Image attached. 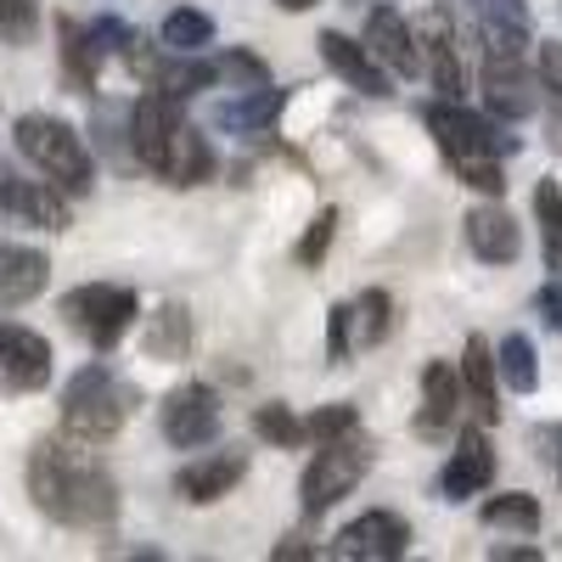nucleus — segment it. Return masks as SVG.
Masks as SVG:
<instances>
[{
	"label": "nucleus",
	"mask_w": 562,
	"mask_h": 562,
	"mask_svg": "<svg viewBox=\"0 0 562 562\" xmlns=\"http://www.w3.org/2000/svg\"><path fill=\"white\" fill-rule=\"evenodd\" d=\"M214 68H220V85H237V90L270 85V68H265V57H254V52H225Z\"/></svg>",
	"instance_id": "38"
},
{
	"label": "nucleus",
	"mask_w": 562,
	"mask_h": 562,
	"mask_svg": "<svg viewBox=\"0 0 562 562\" xmlns=\"http://www.w3.org/2000/svg\"><path fill=\"white\" fill-rule=\"evenodd\" d=\"M192 315H186L180 304H164L158 315H147V338H140V349H147L153 360H186L192 355Z\"/></svg>",
	"instance_id": "26"
},
{
	"label": "nucleus",
	"mask_w": 562,
	"mask_h": 562,
	"mask_svg": "<svg viewBox=\"0 0 562 562\" xmlns=\"http://www.w3.org/2000/svg\"><path fill=\"white\" fill-rule=\"evenodd\" d=\"M281 108H288V90L276 85H254V90H237L231 102L214 108V124L220 130H237V135H259L281 119Z\"/></svg>",
	"instance_id": "22"
},
{
	"label": "nucleus",
	"mask_w": 562,
	"mask_h": 562,
	"mask_svg": "<svg viewBox=\"0 0 562 562\" xmlns=\"http://www.w3.org/2000/svg\"><path fill=\"white\" fill-rule=\"evenodd\" d=\"M164 45L169 52H203V45H214V18L209 12H192V7H180V12H169L164 18Z\"/></svg>",
	"instance_id": "33"
},
{
	"label": "nucleus",
	"mask_w": 562,
	"mask_h": 562,
	"mask_svg": "<svg viewBox=\"0 0 562 562\" xmlns=\"http://www.w3.org/2000/svg\"><path fill=\"white\" fill-rule=\"evenodd\" d=\"M467 231V248H473L484 265H512L524 254V237H518V220H512L501 203H479L473 214L461 220Z\"/></svg>",
	"instance_id": "18"
},
{
	"label": "nucleus",
	"mask_w": 562,
	"mask_h": 562,
	"mask_svg": "<svg viewBox=\"0 0 562 562\" xmlns=\"http://www.w3.org/2000/svg\"><path fill=\"white\" fill-rule=\"evenodd\" d=\"M484 524H490V529H506V535H535V529H540V501L524 495V490L490 495V501H484Z\"/></svg>",
	"instance_id": "29"
},
{
	"label": "nucleus",
	"mask_w": 562,
	"mask_h": 562,
	"mask_svg": "<svg viewBox=\"0 0 562 562\" xmlns=\"http://www.w3.org/2000/svg\"><path fill=\"white\" fill-rule=\"evenodd\" d=\"M315 52H321V63L333 68L338 79H349L360 97H394V90H389V68L371 57L366 40H349L338 29H326V34H315Z\"/></svg>",
	"instance_id": "13"
},
{
	"label": "nucleus",
	"mask_w": 562,
	"mask_h": 562,
	"mask_svg": "<svg viewBox=\"0 0 562 562\" xmlns=\"http://www.w3.org/2000/svg\"><path fill=\"white\" fill-rule=\"evenodd\" d=\"M186 124V113H180V97H169V90H147L135 108H130V153H135V164H147V169H158L164 164V147H169V135Z\"/></svg>",
	"instance_id": "12"
},
{
	"label": "nucleus",
	"mask_w": 562,
	"mask_h": 562,
	"mask_svg": "<svg viewBox=\"0 0 562 562\" xmlns=\"http://www.w3.org/2000/svg\"><path fill=\"white\" fill-rule=\"evenodd\" d=\"M326 551L344 557V562H400L411 551V524L400 512H366V518L344 524Z\"/></svg>",
	"instance_id": "9"
},
{
	"label": "nucleus",
	"mask_w": 562,
	"mask_h": 562,
	"mask_svg": "<svg viewBox=\"0 0 562 562\" xmlns=\"http://www.w3.org/2000/svg\"><path fill=\"white\" fill-rule=\"evenodd\" d=\"M416 45H422V68L434 74L439 97L461 102L467 74H461V52H456V34H450V12L445 7H434L428 18H416Z\"/></svg>",
	"instance_id": "14"
},
{
	"label": "nucleus",
	"mask_w": 562,
	"mask_h": 562,
	"mask_svg": "<svg viewBox=\"0 0 562 562\" xmlns=\"http://www.w3.org/2000/svg\"><path fill=\"white\" fill-rule=\"evenodd\" d=\"M12 135H18V153L45 180H57L68 198H85L90 186H97V164H90V153H85V140H79L74 124H63L52 113H23Z\"/></svg>",
	"instance_id": "4"
},
{
	"label": "nucleus",
	"mask_w": 562,
	"mask_h": 562,
	"mask_svg": "<svg viewBox=\"0 0 562 562\" xmlns=\"http://www.w3.org/2000/svg\"><path fill=\"white\" fill-rule=\"evenodd\" d=\"M220 422H225V411H220V394H214L209 383H180V389L164 400V439H169L175 450H203V445H214V439H220Z\"/></svg>",
	"instance_id": "7"
},
{
	"label": "nucleus",
	"mask_w": 562,
	"mask_h": 562,
	"mask_svg": "<svg viewBox=\"0 0 562 562\" xmlns=\"http://www.w3.org/2000/svg\"><path fill=\"white\" fill-rule=\"evenodd\" d=\"M57 40H63V74H68V85L79 90V97H90L97 90V74H102V40L90 34L85 23H74V18H57Z\"/></svg>",
	"instance_id": "25"
},
{
	"label": "nucleus",
	"mask_w": 562,
	"mask_h": 562,
	"mask_svg": "<svg viewBox=\"0 0 562 562\" xmlns=\"http://www.w3.org/2000/svg\"><path fill=\"white\" fill-rule=\"evenodd\" d=\"M371 473V439L355 428L344 439H326L321 456L304 467V484H299V506L304 518H326L344 495H355V484Z\"/></svg>",
	"instance_id": "5"
},
{
	"label": "nucleus",
	"mask_w": 562,
	"mask_h": 562,
	"mask_svg": "<svg viewBox=\"0 0 562 562\" xmlns=\"http://www.w3.org/2000/svg\"><path fill=\"white\" fill-rule=\"evenodd\" d=\"M270 557H276V562H281V557H288V562H304V557H315V546H304V540H281Z\"/></svg>",
	"instance_id": "42"
},
{
	"label": "nucleus",
	"mask_w": 562,
	"mask_h": 562,
	"mask_svg": "<svg viewBox=\"0 0 562 562\" xmlns=\"http://www.w3.org/2000/svg\"><path fill=\"white\" fill-rule=\"evenodd\" d=\"M135 411V389L119 378L113 366H79L63 389V434L79 445H108Z\"/></svg>",
	"instance_id": "3"
},
{
	"label": "nucleus",
	"mask_w": 562,
	"mask_h": 562,
	"mask_svg": "<svg viewBox=\"0 0 562 562\" xmlns=\"http://www.w3.org/2000/svg\"><path fill=\"white\" fill-rule=\"evenodd\" d=\"M153 85L186 102V97H198V90L220 85V68H214V63H203L198 52H192V57H186V52H175V63H158V68H153Z\"/></svg>",
	"instance_id": "27"
},
{
	"label": "nucleus",
	"mask_w": 562,
	"mask_h": 562,
	"mask_svg": "<svg viewBox=\"0 0 562 562\" xmlns=\"http://www.w3.org/2000/svg\"><path fill=\"white\" fill-rule=\"evenodd\" d=\"M243 473H248V456L243 450H220V456H203L192 467H180V473H175V495L192 501V506H214V501H225L231 490L243 484Z\"/></svg>",
	"instance_id": "16"
},
{
	"label": "nucleus",
	"mask_w": 562,
	"mask_h": 562,
	"mask_svg": "<svg viewBox=\"0 0 562 562\" xmlns=\"http://www.w3.org/2000/svg\"><path fill=\"white\" fill-rule=\"evenodd\" d=\"M490 557H495V562H540V551H535V546H495Z\"/></svg>",
	"instance_id": "41"
},
{
	"label": "nucleus",
	"mask_w": 562,
	"mask_h": 562,
	"mask_svg": "<svg viewBox=\"0 0 562 562\" xmlns=\"http://www.w3.org/2000/svg\"><path fill=\"white\" fill-rule=\"evenodd\" d=\"M281 12H310V7H321V0H276Z\"/></svg>",
	"instance_id": "43"
},
{
	"label": "nucleus",
	"mask_w": 562,
	"mask_h": 562,
	"mask_svg": "<svg viewBox=\"0 0 562 562\" xmlns=\"http://www.w3.org/2000/svg\"><path fill=\"white\" fill-rule=\"evenodd\" d=\"M422 119H428L439 153L450 158V169L461 175V186H473V192H484V198H506V169H501V158L518 153V135H501L490 119L467 113V108L450 102V97H439Z\"/></svg>",
	"instance_id": "2"
},
{
	"label": "nucleus",
	"mask_w": 562,
	"mask_h": 562,
	"mask_svg": "<svg viewBox=\"0 0 562 562\" xmlns=\"http://www.w3.org/2000/svg\"><path fill=\"white\" fill-rule=\"evenodd\" d=\"M495 484V450L484 434H461L456 439V456L445 461L439 473V501H461V495H479Z\"/></svg>",
	"instance_id": "17"
},
{
	"label": "nucleus",
	"mask_w": 562,
	"mask_h": 562,
	"mask_svg": "<svg viewBox=\"0 0 562 562\" xmlns=\"http://www.w3.org/2000/svg\"><path fill=\"white\" fill-rule=\"evenodd\" d=\"M422 394H428V411L416 416V434L422 439H439L450 422L461 416V366H450V360H434L428 371H422Z\"/></svg>",
	"instance_id": "21"
},
{
	"label": "nucleus",
	"mask_w": 562,
	"mask_h": 562,
	"mask_svg": "<svg viewBox=\"0 0 562 562\" xmlns=\"http://www.w3.org/2000/svg\"><path fill=\"white\" fill-rule=\"evenodd\" d=\"M45 281H52V265H45L40 248L0 243V304H29V299H40Z\"/></svg>",
	"instance_id": "23"
},
{
	"label": "nucleus",
	"mask_w": 562,
	"mask_h": 562,
	"mask_svg": "<svg viewBox=\"0 0 562 562\" xmlns=\"http://www.w3.org/2000/svg\"><path fill=\"white\" fill-rule=\"evenodd\" d=\"M29 495L63 529H113L119 518L113 473L90 450H74L63 439H40L29 450Z\"/></svg>",
	"instance_id": "1"
},
{
	"label": "nucleus",
	"mask_w": 562,
	"mask_h": 562,
	"mask_svg": "<svg viewBox=\"0 0 562 562\" xmlns=\"http://www.w3.org/2000/svg\"><path fill=\"white\" fill-rule=\"evenodd\" d=\"M360 7H371V0H360ZM378 7H389V0H378Z\"/></svg>",
	"instance_id": "44"
},
{
	"label": "nucleus",
	"mask_w": 562,
	"mask_h": 562,
	"mask_svg": "<svg viewBox=\"0 0 562 562\" xmlns=\"http://www.w3.org/2000/svg\"><path fill=\"white\" fill-rule=\"evenodd\" d=\"M501 378H506V389L512 394H535L540 389V366H535V344L524 338V333H506V344H501Z\"/></svg>",
	"instance_id": "31"
},
{
	"label": "nucleus",
	"mask_w": 562,
	"mask_h": 562,
	"mask_svg": "<svg viewBox=\"0 0 562 562\" xmlns=\"http://www.w3.org/2000/svg\"><path fill=\"white\" fill-rule=\"evenodd\" d=\"M333 243H338V209H321V214L310 220V231L299 237V265L315 270L326 254H333Z\"/></svg>",
	"instance_id": "35"
},
{
	"label": "nucleus",
	"mask_w": 562,
	"mask_h": 562,
	"mask_svg": "<svg viewBox=\"0 0 562 562\" xmlns=\"http://www.w3.org/2000/svg\"><path fill=\"white\" fill-rule=\"evenodd\" d=\"M479 34H484V52L524 57L529 52V7L524 0H479Z\"/></svg>",
	"instance_id": "24"
},
{
	"label": "nucleus",
	"mask_w": 562,
	"mask_h": 562,
	"mask_svg": "<svg viewBox=\"0 0 562 562\" xmlns=\"http://www.w3.org/2000/svg\"><path fill=\"white\" fill-rule=\"evenodd\" d=\"M461 389H467V405L479 411V422H501V360L490 349V338H467L461 349Z\"/></svg>",
	"instance_id": "19"
},
{
	"label": "nucleus",
	"mask_w": 562,
	"mask_h": 562,
	"mask_svg": "<svg viewBox=\"0 0 562 562\" xmlns=\"http://www.w3.org/2000/svg\"><path fill=\"white\" fill-rule=\"evenodd\" d=\"M439 7H445V12H450V7H456V0H439Z\"/></svg>",
	"instance_id": "45"
},
{
	"label": "nucleus",
	"mask_w": 562,
	"mask_h": 562,
	"mask_svg": "<svg viewBox=\"0 0 562 562\" xmlns=\"http://www.w3.org/2000/svg\"><path fill=\"white\" fill-rule=\"evenodd\" d=\"M535 310H540V321L551 326V333H562V281H546L540 299H535Z\"/></svg>",
	"instance_id": "40"
},
{
	"label": "nucleus",
	"mask_w": 562,
	"mask_h": 562,
	"mask_svg": "<svg viewBox=\"0 0 562 562\" xmlns=\"http://www.w3.org/2000/svg\"><path fill=\"white\" fill-rule=\"evenodd\" d=\"M0 209L12 220L34 225V231H68L74 214H68V192L57 180H23V175H7L0 169Z\"/></svg>",
	"instance_id": "10"
},
{
	"label": "nucleus",
	"mask_w": 562,
	"mask_h": 562,
	"mask_svg": "<svg viewBox=\"0 0 562 562\" xmlns=\"http://www.w3.org/2000/svg\"><path fill=\"white\" fill-rule=\"evenodd\" d=\"M34 34H40V0H0V40L34 45Z\"/></svg>",
	"instance_id": "36"
},
{
	"label": "nucleus",
	"mask_w": 562,
	"mask_h": 562,
	"mask_svg": "<svg viewBox=\"0 0 562 562\" xmlns=\"http://www.w3.org/2000/svg\"><path fill=\"white\" fill-rule=\"evenodd\" d=\"M360 428V411L349 405V400H338V405H321L310 422H304V434L315 439V445H326V439H344V434H355Z\"/></svg>",
	"instance_id": "37"
},
{
	"label": "nucleus",
	"mask_w": 562,
	"mask_h": 562,
	"mask_svg": "<svg viewBox=\"0 0 562 562\" xmlns=\"http://www.w3.org/2000/svg\"><path fill=\"white\" fill-rule=\"evenodd\" d=\"M389 333H394V299L383 288H366L355 299V344L360 349H378Z\"/></svg>",
	"instance_id": "30"
},
{
	"label": "nucleus",
	"mask_w": 562,
	"mask_h": 562,
	"mask_svg": "<svg viewBox=\"0 0 562 562\" xmlns=\"http://www.w3.org/2000/svg\"><path fill=\"white\" fill-rule=\"evenodd\" d=\"M164 186H203L209 175H214V147H209V135L203 130H192V124H180L175 135H169V147H164V164L153 169Z\"/></svg>",
	"instance_id": "20"
},
{
	"label": "nucleus",
	"mask_w": 562,
	"mask_h": 562,
	"mask_svg": "<svg viewBox=\"0 0 562 562\" xmlns=\"http://www.w3.org/2000/svg\"><path fill=\"white\" fill-rule=\"evenodd\" d=\"M349 349H355V304H338L333 310V321H326V360H349Z\"/></svg>",
	"instance_id": "39"
},
{
	"label": "nucleus",
	"mask_w": 562,
	"mask_h": 562,
	"mask_svg": "<svg viewBox=\"0 0 562 562\" xmlns=\"http://www.w3.org/2000/svg\"><path fill=\"white\" fill-rule=\"evenodd\" d=\"M479 85H484V108L506 124H518L540 108V74L524 68V57H501V52H484V68H479Z\"/></svg>",
	"instance_id": "8"
},
{
	"label": "nucleus",
	"mask_w": 562,
	"mask_h": 562,
	"mask_svg": "<svg viewBox=\"0 0 562 562\" xmlns=\"http://www.w3.org/2000/svg\"><path fill=\"white\" fill-rule=\"evenodd\" d=\"M540 108H546V147L562 158V45H540Z\"/></svg>",
	"instance_id": "28"
},
{
	"label": "nucleus",
	"mask_w": 562,
	"mask_h": 562,
	"mask_svg": "<svg viewBox=\"0 0 562 562\" xmlns=\"http://www.w3.org/2000/svg\"><path fill=\"white\" fill-rule=\"evenodd\" d=\"M254 434H259L265 445H276V450H293V445L310 439L304 422H299L288 405H259V411H254Z\"/></svg>",
	"instance_id": "34"
},
{
	"label": "nucleus",
	"mask_w": 562,
	"mask_h": 562,
	"mask_svg": "<svg viewBox=\"0 0 562 562\" xmlns=\"http://www.w3.org/2000/svg\"><path fill=\"white\" fill-rule=\"evenodd\" d=\"M63 315H68V326H74L90 349H113L130 326H135L140 299H135L130 288H119V281H85V288H74V293L63 299Z\"/></svg>",
	"instance_id": "6"
},
{
	"label": "nucleus",
	"mask_w": 562,
	"mask_h": 562,
	"mask_svg": "<svg viewBox=\"0 0 562 562\" xmlns=\"http://www.w3.org/2000/svg\"><path fill=\"white\" fill-rule=\"evenodd\" d=\"M366 45L394 79H416L422 74V45L411 34V23L394 12V7H371L366 12Z\"/></svg>",
	"instance_id": "15"
},
{
	"label": "nucleus",
	"mask_w": 562,
	"mask_h": 562,
	"mask_svg": "<svg viewBox=\"0 0 562 562\" xmlns=\"http://www.w3.org/2000/svg\"><path fill=\"white\" fill-rule=\"evenodd\" d=\"M0 383L18 389V394H34V389L52 383V344H45L34 326L0 321Z\"/></svg>",
	"instance_id": "11"
},
{
	"label": "nucleus",
	"mask_w": 562,
	"mask_h": 562,
	"mask_svg": "<svg viewBox=\"0 0 562 562\" xmlns=\"http://www.w3.org/2000/svg\"><path fill=\"white\" fill-rule=\"evenodd\" d=\"M535 220H540L546 270H562V192H557V180H540L535 186Z\"/></svg>",
	"instance_id": "32"
}]
</instances>
